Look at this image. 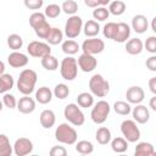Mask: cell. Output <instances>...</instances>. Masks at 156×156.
Instances as JSON below:
<instances>
[{
	"label": "cell",
	"mask_w": 156,
	"mask_h": 156,
	"mask_svg": "<svg viewBox=\"0 0 156 156\" xmlns=\"http://www.w3.org/2000/svg\"><path fill=\"white\" fill-rule=\"evenodd\" d=\"M37 80H38L37 72L30 68H26L20 73V77L17 79V83H16L17 90L22 95H30L35 89Z\"/></svg>",
	"instance_id": "cell-1"
},
{
	"label": "cell",
	"mask_w": 156,
	"mask_h": 156,
	"mask_svg": "<svg viewBox=\"0 0 156 156\" xmlns=\"http://www.w3.org/2000/svg\"><path fill=\"white\" fill-rule=\"evenodd\" d=\"M55 139L65 145H74L78 139V133L68 122L60 123L55 129Z\"/></svg>",
	"instance_id": "cell-2"
},
{
	"label": "cell",
	"mask_w": 156,
	"mask_h": 156,
	"mask_svg": "<svg viewBox=\"0 0 156 156\" xmlns=\"http://www.w3.org/2000/svg\"><path fill=\"white\" fill-rule=\"evenodd\" d=\"M89 90L94 96L105 98L110 93V83L99 73H95L89 79Z\"/></svg>",
	"instance_id": "cell-3"
},
{
	"label": "cell",
	"mask_w": 156,
	"mask_h": 156,
	"mask_svg": "<svg viewBox=\"0 0 156 156\" xmlns=\"http://www.w3.org/2000/svg\"><path fill=\"white\" fill-rule=\"evenodd\" d=\"M63 117L66 118V121L69 124H72L74 127H80L85 122V116H84L83 111L74 102L66 105V107L63 110Z\"/></svg>",
	"instance_id": "cell-4"
},
{
	"label": "cell",
	"mask_w": 156,
	"mask_h": 156,
	"mask_svg": "<svg viewBox=\"0 0 156 156\" xmlns=\"http://www.w3.org/2000/svg\"><path fill=\"white\" fill-rule=\"evenodd\" d=\"M60 74L65 80H74L78 74V63L77 58L73 56H66L60 63Z\"/></svg>",
	"instance_id": "cell-5"
},
{
	"label": "cell",
	"mask_w": 156,
	"mask_h": 156,
	"mask_svg": "<svg viewBox=\"0 0 156 156\" xmlns=\"http://www.w3.org/2000/svg\"><path fill=\"white\" fill-rule=\"evenodd\" d=\"M91 112H90V118L95 124H102L106 122L110 111H111V106L107 101L105 100H99L98 102H95L91 106Z\"/></svg>",
	"instance_id": "cell-6"
},
{
	"label": "cell",
	"mask_w": 156,
	"mask_h": 156,
	"mask_svg": "<svg viewBox=\"0 0 156 156\" xmlns=\"http://www.w3.org/2000/svg\"><path fill=\"white\" fill-rule=\"evenodd\" d=\"M121 133L128 143H136L140 139V129L134 119H124L121 123Z\"/></svg>",
	"instance_id": "cell-7"
},
{
	"label": "cell",
	"mask_w": 156,
	"mask_h": 156,
	"mask_svg": "<svg viewBox=\"0 0 156 156\" xmlns=\"http://www.w3.org/2000/svg\"><path fill=\"white\" fill-rule=\"evenodd\" d=\"M83 29V20L78 15H72L68 17V20L65 23V35L68 39L77 38Z\"/></svg>",
	"instance_id": "cell-8"
},
{
	"label": "cell",
	"mask_w": 156,
	"mask_h": 156,
	"mask_svg": "<svg viewBox=\"0 0 156 156\" xmlns=\"http://www.w3.org/2000/svg\"><path fill=\"white\" fill-rule=\"evenodd\" d=\"M80 50L85 54H89V55H98V54H101L104 50H105V43L102 39H99L98 37H94V38H88L85 39L82 45H80Z\"/></svg>",
	"instance_id": "cell-9"
},
{
	"label": "cell",
	"mask_w": 156,
	"mask_h": 156,
	"mask_svg": "<svg viewBox=\"0 0 156 156\" xmlns=\"http://www.w3.org/2000/svg\"><path fill=\"white\" fill-rule=\"evenodd\" d=\"M27 52L29 56L35 57V58H41L49 54H51V48L48 43L39 41V40H33L28 44L27 46Z\"/></svg>",
	"instance_id": "cell-10"
},
{
	"label": "cell",
	"mask_w": 156,
	"mask_h": 156,
	"mask_svg": "<svg viewBox=\"0 0 156 156\" xmlns=\"http://www.w3.org/2000/svg\"><path fill=\"white\" fill-rule=\"evenodd\" d=\"M12 149H13V154L16 156H27V155L32 154L34 145L30 139L22 136V138L16 139L15 144L12 145Z\"/></svg>",
	"instance_id": "cell-11"
},
{
	"label": "cell",
	"mask_w": 156,
	"mask_h": 156,
	"mask_svg": "<svg viewBox=\"0 0 156 156\" xmlns=\"http://www.w3.org/2000/svg\"><path fill=\"white\" fill-rule=\"evenodd\" d=\"M77 63H78V67L85 72V73H89V72H93L96 66H98V60L95 58L94 55H89V54H85V52H82L77 60Z\"/></svg>",
	"instance_id": "cell-12"
},
{
	"label": "cell",
	"mask_w": 156,
	"mask_h": 156,
	"mask_svg": "<svg viewBox=\"0 0 156 156\" xmlns=\"http://www.w3.org/2000/svg\"><path fill=\"white\" fill-rule=\"evenodd\" d=\"M126 98L127 101L132 105H136V104H141V101L145 98V91L139 85H132L127 89L126 91Z\"/></svg>",
	"instance_id": "cell-13"
},
{
	"label": "cell",
	"mask_w": 156,
	"mask_h": 156,
	"mask_svg": "<svg viewBox=\"0 0 156 156\" xmlns=\"http://www.w3.org/2000/svg\"><path fill=\"white\" fill-rule=\"evenodd\" d=\"M130 113L133 116V119L136 123H139V124H145L150 119V111H149V108L145 105H141V104H136L135 107L132 108Z\"/></svg>",
	"instance_id": "cell-14"
},
{
	"label": "cell",
	"mask_w": 156,
	"mask_h": 156,
	"mask_svg": "<svg viewBox=\"0 0 156 156\" xmlns=\"http://www.w3.org/2000/svg\"><path fill=\"white\" fill-rule=\"evenodd\" d=\"M28 56L21 51H12L11 54H9L7 56V63L12 67V68H22L26 67L28 65Z\"/></svg>",
	"instance_id": "cell-15"
},
{
	"label": "cell",
	"mask_w": 156,
	"mask_h": 156,
	"mask_svg": "<svg viewBox=\"0 0 156 156\" xmlns=\"http://www.w3.org/2000/svg\"><path fill=\"white\" fill-rule=\"evenodd\" d=\"M35 104H37L35 99L30 98L29 95H23V96L20 98V100L17 101L16 108H17L21 113H23V115H29V113L34 112V110H35Z\"/></svg>",
	"instance_id": "cell-16"
},
{
	"label": "cell",
	"mask_w": 156,
	"mask_h": 156,
	"mask_svg": "<svg viewBox=\"0 0 156 156\" xmlns=\"http://www.w3.org/2000/svg\"><path fill=\"white\" fill-rule=\"evenodd\" d=\"M130 28L138 33V34H143L149 28V22H147V18L146 16L144 15H135L133 18H132V24H130Z\"/></svg>",
	"instance_id": "cell-17"
},
{
	"label": "cell",
	"mask_w": 156,
	"mask_h": 156,
	"mask_svg": "<svg viewBox=\"0 0 156 156\" xmlns=\"http://www.w3.org/2000/svg\"><path fill=\"white\" fill-rule=\"evenodd\" d=\"M130 32H132V28L129 24H127L126 22H118L117 23V32H116L113 40L117 43H121V44L126 43L130 37Z\"/></svg>",
	"instance_id": "cell-18"
},
{
	"label": "cell",
	"mask_w": 156,
	"mask_h": 156,
	"mask_svg": "<svg viewBox=\"0 0 156 156\" xmlns=\"http://www.w3.org/2000/svg\"><path fill=\"white\" fill-rule=\"evenodd\" d=\"M39 122H40L41 127L45 128V129L52 128L55 126V123H56V115H55V112L52 110H49V108L41 111V113L39 116Z\"/></svg>",
	"instance_id": "cell-19"
},
{
	"label": "cell",
	"mask_w": 156,
	"mask_h": 156,
	"mask_svg": "<svg viewBox=\"0 0 156 156\" xmlns=\"http://www.w3.org/2000/svg\"><path fill=\"white\" fill-rule=\"evenodd\" d=\"M124 49L129 55H139L144 50V44L139 38H130L126 41Z\"/></svg>",
	"instance_id": "cell-20"
},
{
	"label": "cell",
	"mask_w": 156,
	"mask_h": 156,
	"mask_svg": "<svg viewBox=\"0 0 156 156\" xmlns=\"http://www.w3.org/2000/svg\"><path fill=\"white\" fill-rule=\"evenodd\" d=\"M134 154H135V156H154V155H156V151L151 143L140 141L136 144V146L134 149Z\"/></svg>",
	"instance_id": "cell-21"
},
{
	"label": "cell",
	"mask_w": 156,
	"mask_h": 156,
	"mask_svg": "<svg viewBox=\"0 0 156 156\" xmlns=\"http://www.w3.org/2000/svg\"><path fill=\"white\" fill-rule=\"evenodd\" d=\"M52 90L48 87H40L38 88V90L35 91V101L41 104V105H46L52 100Z\"/></svg>",
	"instance_id": "cell-22"
},
{
	"label": "cell",
	"mask_w": 156,
	"mask_h": 156,
	"mask_svg": "<svg viewBox=\"0 0 156 156\" xmlns=\"http://www.w3.org/2000/svg\"><path fill=\"white\" fill-rule=\"evenodd\" d=\"M82 30L84 32L85 37L94 38V37H98V34L100 33V24L95 20H89L85 23H83V29Z\"/></svg>",
	"instance_id": "cell-23"
},
{
	"label": "cell",
	"mask_w": 156,
	"mask_h": 156,
	"mask_svg": "<svg viewBox=\"0 0 156 156\" xmlns=\"http://www.w3.org/2000/svg\"><path fill=\"white\" fill-rule=\"evenodd\" d=\"M45 40L49 45H58L63 41V32L57 27H51V30Z\"/></svg>",
	"instance_id": "cell-24"
},
{
	"label": "cell",
	"mask_w": 156,
	"mask_h": 156,
	"mask_svg": "<svg viewBox=\"0 0 156 156\" xmlns=\"http://www.w3.org/2000/svg\"><path fill=\"white\" fill-rule=\"evenodd\" d=\"M61 49L67 56H73L80 50V45L73 39H67L61 43Z\"/></svg>",
	"instance_id": "cell-25"
},
{
	"label": "cell",
	"mask_w": 156,
	"mask_h": 156,
	"mask_svg": "<svg viewBox=\"0 0 156 156\" xmlns=\"http://www.w3.org/2000/svg\"><path fill=\"white\" fill-rule=\"evenodd\" d=\"M95 139L100 145H107L111 139H112V134L111 130L107 127H100L98 128L96 133H95Z\"/></svg>",
	"instance_id": "cell-26"
},
{
	"label": "cell",
	"mask_w": 156,
	"mask_h": 156,
	"mask_svg": "<svg viewBox=\"0 0 156 156\" xmlns=\"http://www.w3.org/2000/svg\"><path fill=\"white\" fill-rule=\"evenodd\" d=\"M80 108H88L94 105V95L88 91H83L78 94L77 96V102H76Z\"/></svg>",
	"instance_id": "cell-27"
},
{
	"label": "cell",
	"mask_w": 156,
	"mask_h": 156,
	"mask_svg": "<svg viewBox=\"0 0 156 156\" xmlns=\"http://www.w3.org/2000/svg\"><path fill=\"white\" fill-rule=\"evenodd\" d=\"M111 149L113 152H117V154H123L128 150V141L123 138V136H117V138H113L111 139Z\"/></svg>",
	"instance_id": "cell-28"
},
{
	"label": "cell",
	"mask_w": 156,
	"mask_h": 156,
	"mask_svg": "<svg viewBox=\"0 0 156 156\" xmlns=\"http://www.w3.org/2000/svg\"><path fill=\"white\" fill-rule=\"evenodd\" d=\"M15 85L13 77L9 73H2L0 74V94H5L10 91Z\"/></svg>",
	"instance_id": "cell-29"
},
{
	"label": "cell",
	"mask_w": 156,
	"mask_h": 156,
	"mask_svg": "<svg viewBox=\"0 0 156 156\" xmlns=\"http://www.w3.org/2000/svg\"><path fill=\"white\" fill-rule=\"evenodd\" d=\"M108 12L110 15H113V16H121L126 12L127 10V5L124 1L122 0H113L108 4Z\"/></svg>",
	"instance_id": "cell-30"
},
{
	"label": "cell",
	"mask_w": 156,
	"mask_h": 156,
	"mask_svg": "<svg viewBox=\"0 0 156 156\" xmlns=\"http://www.w3.org/2000/svg\"><path fill=\"white\" fill-rule=\"evenodd\" d=\"M40 63L46 71H51L52 72V71H56L58 68V60L51 54L41 57L40 58Z\"/></svg>",
	"instance_id": "cell-31"
},
{
	"label": "cell",
	"mask_w": 156,
	"mask_h": 156,
	"mask_svg": "<svg viewBox=\"0 0 156 156\" xmlns=\"http://www.w3.org/2000/svg\"><path fill=\"white\" fill-rule=\"evenodd\" d=\"M33 29H34V33H35V35H37L38 38H40V39H46V37L49 35V33H50V30H51V26H50L49 22L45 20V21L40 22L39 24H37L35 27H33Z\"/></svg>",
	"instance_id": "cell-32"
},
{
	"label": "cell",
	"mask_w": 156,
	"mask_h": 156,
	"mask_svg": "<svg viewBox=\"0 0 156 156\" xmlns=\"http://www.w3.org/2000/svg\"><path fill=\"white\" fill-rule=\"evenodd\" d=\"M76 151L80 155H90L94 151V145L89 140H79L76 141Z\"/></svg>",
	"instance_id": "cell-33"
},
{
	"label": "cell",
	"mask_w": 156,
	"mask_h": 156,
	"mask_svg": "<svg viewBox=\"0 0 156 156\" xmlns=\"http://www.w3.org/2000/svg\"><path fill=\"white\" fill-rule=\"evenodd\" d=\"M7 46L12 51H18L23 46V39H22V37L20 34H16V33L10 34L7 37Z\"/></svg>",
	"instance_id": "cell-34"
},
{
	"label": "cell",
	"mask_w": 156,
	"mask_h": 156,
	"mask_svg": "<svg viewBox=\"0 0 156 156\" xmlns=\"http://www.w3.org/2000/svg\"><path fill=\"white\" fill-rule=\"evenodd\" d=\"M13 152L10 139L5 134H0V156H10Z\"/></svg>",
	"instance_id": "cell-35"
},
{
	"label": "cell",
	"mask_w": 156,
	"mask_h": 156,
	"mask_svg": "<svg viewBox=\"0 0 156 156\" xmlns=\"http://www.w3.org/2000/svg\"><path fill=\"white\" fill-rule=\"evenodd\" d=\"M113 111L119 116H128L132 111V106L128 101H116L113 104Z\"/></svg>",
	"instance_id": "cell-36"
},
{
	"label": "cell",
	"mask_w": 156,
	"mask_h": 156,
	"mask_svg": "<svg viewBox=\"0 0 156 156\" xmlns=\"http://www.w3.org/2000/svg\"><path fill=\"white\" fill-rule=\"evenodd\" d=\"M69 93H71V90H69L68 85L65 84V83H58V84H56L55 88H54V91H52L54 96L57 98V99H60V100L66 99V98L69 95Z\"/></svg>",
	"instance_id": "cell-37"
},
{
	"label": "cell",
	"mask_w": 156,
	"mask_h": 156,
	"mask_svg": "<svg viewBox=\"0 0 156 156\" xmlns=\"http://www.w3.org/2000/svg\"><path fill=\"white\" fill-rule=\"evenodd\" d=\"M61 10L68 16L76 15V12L78 11V4L76 0H65L61 5Z\"/></svg>",
	"instance_id": "cell-38"
},
{
	"label": "cell",
	"mask_w": 156,
	"mask_h": 156,
	"mask_svg": "<svg viewBox=\"0 0 156 156\" xmlns=\"http://www.w3.org/2000/svg\"><path fill=\"white\" fill-rule=\"evenodd\" d=\"M93 17L98 22H104L110 17V12L105 6H98L93 10Z\"/></svg>",
	"instance_id": "cell-39"
},
{
	"label": "cell",
	"mask_w": 156,
	"mask_h": 156,
	"mask_svg": "<svg viewBox=\"0 0 156 156\" xmlns=\"http://www.w3.org/2000/svg\"><path fill=\"white\" fill-rule=\"evenodd\" d=\"M61 12H62L61 6L57 4H49L44 10V15L46 18H56L60 16Z\"/></svg>",
	"instance_id": "cell-40"
},
{
	"label": "cell",
	"mask_w": 156,
	"mask_h": 156,
	"mask_svg": "<svg viewBox=\"0 0 156 156\" xmlns=\"http://www.w3.org/2000/svg\"><path fill=\"white\" fill-rule=\"evenodd\" d=\"M116 32H117V23L116 22H107L102 28V34L107 39L113 40V38L116 35Z\"/></svg>",
	"instance_id": "cell-41"
},
{
	"label": "cell",
	"mask_w": 156,
	"mask_h": 156,
	"mask_svg": "<svg viewBox=\"0 0 156 156\" xmlns=\"http://www.w3.org/2000/svg\"><path fill=\"white\" fill-rule=\"evenodd\" d=\"M1 101H2L4 106L7 107V108H10V110L16 108V106H17V100H16L15 95H12L10 93H5L2 95V100Z\"/></svg>",
	"instance_id": "cell-42"
},
{
	"label": "cell",
	"mask_w": 156,
	"mask_h": 156,
	"mask_svg": "<svg viewBox=\"0 0 156 156\" xmlns=\"http://www.w3.org/2000/svg\"><path fill=\"white\" fill-rule=\"evenodd\" d=\"M45 20H46V17H45V15H44L43 12L35 11V12H33V13L29 16V24H30V27L33 28V27H35L37 24H39L40 22H43V21H45Z\"/></svg>",
	"instance_id": "cell-43"
},
{
	"label": "cell",
	"mask_w": 156,
	"mask_h": 156,
	"mask_svg": "<svg viewBox=\"0 0 156 156\" xmlns=\"http://www.w3.org/2000/svg\"><path fill=\"white\" fill-rule=\"evenodd\" d=\"M143 44H144V48L146 49L147 52H150L152 55L156 54V37L155 35H150L146 39V41L143 43Z\"/></svg>",
	"instance_id": "cell-44"
},
{
	"label": "cell",
	"mask_w": 156,
	"mask_h": 156,
	"mask_svg": "<svg viewBox=\"0 0 156 156\" xmlns=\"http://www.w3.org/2000/svg\"><path fill=\"white\" fill-rule=\"evenodd\" d=\"M23 4L28 10L38 11V10H40L43 7L44 0H23Z\"/></svg>",
	"instance_id": "cell-45"
},
{
	"label": "cell",
	"mask_w": 156,
	"mask_h": 156,
	"mask_svg": "<svg viewBox=\"0 0 156 156\" xmlns=\"http://www.w3.org/2000/svg\"><path fill=\"white\" fill-rule=\"evenodd\" d=\"M50 156H66L67 155V150L65 146H61V145H55L50 149L49 151Z\"/></svg>",
	"instance_id": "cell-46"
},
{
	"label": "cell",
	"mask_w": 156,
	"mask_h": 156,
	"mask_svg": "<svg viewBox=\"0 0 156 156\" xmlns=\"http://www.w3.org/2000/svg\"><path fill=\"white\" fill-rule=\"evenodd\" d=\"M145 65H146V68H149L151 72H156V56H155V54L151 55V56L146 60Z\"/></svg>",
	"instance_id": "cell-47"
},
{
	"label": "cell",
	"mask_w": 156,
	"mask_h": 156,
	"mask_svg": "<svg viewBox=\"0 0 156 156\" xmlns=\"http://www.w3.org/2000/svg\"><path fill=\"white\" fill-rule=\"evenodd\" d=\"M149 88H150V91L156 95V77H151L149 79Z\"/></svg>",
	"instance_id": "cell-48"
},
{
	"label": "cell",
	"mask_w": 156,
	"mask_h": 156,
	"mask_svg": "<svg viewBox=\"0 0 156 156\" xmlns=\"http://www.w3.org/2000/svg\"><path fill=\"white\" fill-rule=\"evenodd\" d=\"M85 6L90 7V9H95L98 6H100V1L99 0H84Z\"/></svg>",
	"instance_id": "cell-49"
},
{
	"label": "cell",
	"mask_w": 156,
	"mask_h": 156,
	"mask_svg": "<svg viewBox=\"0 0 156 156\" xmlns=\"http://www.w3.org/2000/svg\"><path fill=\"white\" fill-rule=\"evenodd\" d=\"M149 106H150V108H151L152 111H156V95H154V96L150 99Z\"/></svg>",
	"instance_id": "cell-50"
},
{
	"label": "cell",
	"mask_w": 156,
	"mask_h": 156,
	"mask_svg": "<svg viewBox=\"0 0 156 156\" xmlns=\"http://www.w3.org/2000/svg\"><path fill=\"white\" fill-rule=\"evenodd\" d=\"M2 73H5V63L0 60V74H2Z\"/></svg>",
	"instance_id": "cell-51"
},
{
	"label": "cell",
	"mask_w": 156,
	"mask_h": 156,
	"mask_svg": "<svg viewBox=\"0 0 156 156\" xmlns=\"http://www.w3.org/2000/svg\"><path fill=\"white\" fill-rule=\"evenodd\" d=\"M100 1V6H106L107 4L111 2V0H99Z\"/></svg>",
	"instance_id": "cell-52"
},
{
	"label": "cell",
	"mask_w": 156,
	"mask_h": 156,
	"mask_svg": "<svg viewBox=\"0 0 156 156\" xmlns=\"http://www.w3.org/2000/svg\"><path fill=\"white\" fill-rule=\"evenodd\" d=\"M155 22H156V17H154V18H152V22H151V29H152L154 32H156V26H155Z\"/></svg>",
	"instance_id": "cell-53"
},
{
	"label": "cell",
	"mask_w": 156,
	"mask_h": 156,
	"mask_svg": "<svg viewBox=\"0 0 156 156\" xmlns=\"http://www.w3.org/2000/svg\"><path fill=\"white\" fill-rule=\"evenodd\" d=\"M2 108H4V104H2V101L0 100V112L2 111Z\"/></svg>",
	"instance_id": "cell-54"
}]
</instances>
